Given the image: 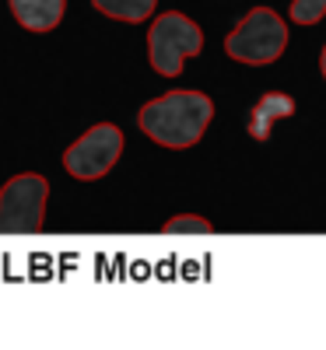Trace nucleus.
I'll list each match as a JSON object with an SVG mask.
<instances>
[{
	"label": "nucleus",
	"mask_w": 326,
	"mask_h": 350,
	"mask_svg": "<svg viewBox=\"0 0 326 350\" xmlns=\"http://www.w3.org/2000/svg\"><path fill=\"white\" fill-rule=\"evenodd\" d=\"M211 120H214V102L203 92H165L137 112L140 133L168 151H186L200 144Z\"/></svg>",
	"instance_id": "obj_1"
},
{
	"label": "nucleus",
	"mask_w": 326,
	"mask_h": 350,
	"mask_svg": "<svg viewBox=\"0 0 326 350\" xmlns=\"http://www.w3.org/2000/svg\"><path fill=\"white\" fill-rule=\"evenodd\" d=\"M288 25L277 11L271 8H256L249 11L239 28H231L228 39H225V53L231 56V60L239 64H249V67H266L284 56L288 49Z\"/></svg>",
	"instance_id": "obj_2"
},
{
	"label": "nucleus",
	"mask_w": 326,
	"mask_h": 350,
	"mask_svg": "<svg viewBox=\"0 0 326 350\" xmlns=\"http://www.w3.org/2000/svg\"><path fill=\"white\" fill-rule=\"evenodd\" d=\"M203 49V28L183 11H168L151 21L147 32V56L162 77H179L183 64Z\"/></svg>",
	"instance_id": "obj_3"
},
{
	"label": "nucleus",
	"mask_w": 326,
	"mask_h": 350,
	"mask_svg": "<svg viewBox=\"0 0 326 350\" xmlns=\"http://www.w3.org/2000/svg\"><path fill=\"white\" fill-rule=\"evenodd\" d=\"M49 183L39 172H21L0 189V235H39L46 224Z\"/></svg>",
	"instance_id": "obj_4"
},
{
	"label": "nucleus",
	"mask_w": 326,
	"mask_h": 350,
	"mask_svg": "<svg viewBox=\"0 0 326 350\" xmlns=\"http://www.w3.org/2000/svg\"><path fill=\"white\" fill-rule=\"evenodd\" d=\"M120 154H123V130L116 123H99L64 151V168L77 183H95L112 172Z\"/></svg>",
	"instance_id": "obj_5"
},
{
	"label": "nucleus",
	"mask_w": 326,
	"mask_h": 350,
	"mask_svg": "<svg viewBox=\"0 0 326 350\" xmlns=\"http://www.w3.org/2000/svg\"><path fill=\"white\" fill-rule=\"evenodd\" d=\"M8 4L18 25L28 32H53L67 11V0H8Z\"/></svg>",
	"instance_id": "obj_6"
},
{
	"label": "nucleus",
	"mask_w": 326,
	"mask_h": 350,
	"mask_svg": "<svg viewBox=\"0 0 326 350\" xmlns=\"http://www.w3.org/2000/svg\"><path fill=\"white\" fill-rule=\"evenodd\" d=\"M288 116H294V98L284 95V92H266L249 112V137L253 140H271L274 123L288 120Z\"/></svg>",
	"instance_id": "obj_7"
},
{
	"label": "nucleus",
	"mask_w": 326,
	"mask_h": 350,
	"mask_svg": "<svg viewBox=\"0 0 326 350\" xmlns=\"http://www.w3.org/2000/svg\"><path fill=\"white\" fill-rule=\"evenodd\" d=\"M92 4L105 14V18H116V21H130V25H140L155 14L158 0H92Z\"/></svg>",
	"instance_id": "obj_8"
},
{
	"label": "nucleus",
	"mask_w": 326,
	"mask_h": 350,
	"mask_svg": "<svg viewBox=\"0 0 326 350\" xmlns=\"http://www.w3.org/2000/svg\"><path fill=\"white\" fill-rule=\"evenodd\" d=\"M214 224L207 217H197V214H183V217H172L165 221V235H211Z\"/></svg>",
	"instance_id": "obj_9"
},
{
	"label": "nucleus",
	"mask_w": 326,
	"mask_h": 350,
	"mask_svg": "<svg viewBox=\"0 0 326 350\" xmlns=\"http://www.w3.org/2000/svg\"><path fill=\"white\" fill-rule=\"evenodd\" d=\"M326 18V0H294L291 4V21L294 25H316Z\"/></svg>",
	"instance_id": "obj_10"
},
{
	"label": "nucleus",
	"mask_w": 326,
	"mask_h": 350,
	"mask_svg": "<svg viewBox=\"0 0 326 350\" xmlns=\"http://www.w3.org/2000/svg\"><path fill=\"white\" fill-rule=\"evenodd\" d=\"M319 70H323V77H326V46H323V53H319Z\"/></svg>",
	"instance_id": "obj_11"
}]
</instances>
